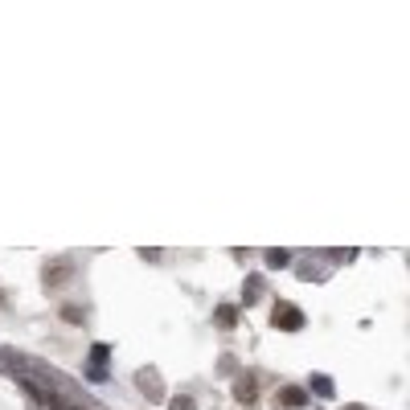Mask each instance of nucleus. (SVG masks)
Here are the masks:
<instances>
[{
  "label": "nucleus",
  "mask_w": 410,
  "mask_h": 410,
  "mask_svg": "<svg viewBox=\"0 0 410 410\" xmlns=\"http://www.w3.org/2000/svg\"><path fill=\"white\" fill-rule=\"evenodd\" d=\"M21 386H25V390H29V394H33V398H37L46 410H66V402L53 394V386H46L37 373H25V369H21Z\"/></svg>",
  "instance_id": "obj_1"
},
{
  "label": "nucleus",
  "mask_w": 410,
  "mask_h": 410,
  "mask_svg": "<svg viewBox=\"0 0 410 410\" xmlns=\"http://www.w3.org/2000/svg\"><path fill=\"white\" fill-rule=\"evenodd\" d=\"M136 386L144 390V398H152V402H160V398H164V382H160V373H156V369H139Z\"/></svg>",
  "instance_id": "obj_2"
},
{
  "label": "nucleus",
  "mask_w": 410,
  "mask_h": 410,
  "mask_svg": "<svg viewBox=\"0 0 410 410\" xmlns=\"http://www.w3.org/2000/svg\"><path fill=\"white\" fill-rule=\"evenodd\" d=\"M275 324H283V328H300V324H304V312H300V308L279 304V308H275Z\"/></svg>",
  "instance_id": "obj_3"
},
{
  "label": "nucleus",
  "mask_w": 410,
  "mask_h": 410,
  "mask_svg": "<svg viewBox=\"0 0 410 410\" xmlns=\"http://www.w3.org/2000/svg\"><path fill=\"white\" fill-rule=\"evenodd\" d=\"M234 398H238V402H255V377H238Z\"/></svg>",
  "instance_id": "obj_4"
},
{
  "label": "nucleus",
  "mask_w": 410,
  "mask_h": 410,
  "mask_svg": "<svg viewBox=\"0 0 410 410\" xmlns=\"http://www.w3.org/2000/svg\"><path fill=\"white\" fill-rule=\"evenodd\" d=\"M279 402H283V407H304V402H308V394H304L300 386H287V390L279 394Z\"/></svg>",
  "instance_id": "obj_5"
},
{
  "label": "nucleus",
  "mask_w": 410,
  "mask_h": 410,
  "mask_svg": "<svg viewBox=\"0 0 410 410\" xmlns=\"http://www.w3.org/2000/svg\"><path fill=\"white\" fill-rule=\"evenodd\" d=\"M312 390H316L320 398H332V377H324V373H316V377H312Z\"/></svg>",
  "instance_id": "obj_6"
},
{
  "label": "nucleus",
  "mask_w": 410,
  "mask_h": 410,
  "mask_svg": "<svg viewBox=\"0 0 410 410\" xmlns=\"http://www.w3.org/2000/svg\"><path fill=\"white\" fill-rule=\"evenodd\" d=\"M267 263L271 267H287L291 263V250H267Z\"/></svg>",
  "instance_id": "obj_7"
},
{
  "label": "nucleus",
  "mask_w": 410,
  "mask_h": 410,
  "mask_svg": "<svg viewBox=\"0 0 410 410\" xmlns=\"http://www.w3.org/2000/svg\"><path fill=\"white\" fill-rule=\"evenodd\" d=\"M169 410H197V402H193L189 394H181V398H173V402H169Z\"/></svg>",
  "instance_id": "obj_8"
},
{
  "label": "nucleus",
  "mask_w": 410,
  "mask_h": 410,
  "mask_svg": "<svg viewBox=\"0 0 410 410\" xmlns=\"http://www.w3.org/2000/svg\"><path fill=\"white\" fill-rule=\"evenodd\" d=\"M259 291H263V283H259V279H246V304H255Z\"/></svg>",
  "instance_id": "obj_9"
},
{
  "label": "nucleus",
  "mask_w": 410,
  "mask_h": 410,
  "mask_svg": "<svg viewBox=\"0 0 410 410\" xmlns=\"http://www.w3.org/2000/svg\"><path fill=\"white\" fill-rule=\"evenodd\" d=\"M218 320H222V324H234V308H218Z\"/></svg>",
  "instance_id": "obj_10"
}]
</instances>
